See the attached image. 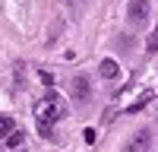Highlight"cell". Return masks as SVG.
Instances as JSON below:
<instances>
[{
    "instance_id": "2",
    "label": "cell",
    "mask_w": 158,
    "mask_h": 152,
    "mask_svg": "<svg viewBox=\"0 0 158 152\" xmlns=\"http://www.w3.org/2000/svg\"><path fill=\"white\" fill-rule=\"evenodd\" d=\"M127 16L133 25H142L149 19V0H130V6H127Z\"/></svg>"
},
{
    "instance_id": "3",
    "label": "cell",
    "mask_w": 158,
    "mask_h": 152,
    "mask_svg": "<svg viewBox=\"0 0 158 152\" xmlns=\"http://www.w3.org/2000/svg\"><path fill=\"white\" fill-rule=\"evenodd\" d=\"M146 146H149V130H139L133 139H130V149L127 152H146Z\"/></svg>"
},
{
    "instance_id": "6",
    "label": "cell",
    "mask_w": 158,
    "mask_h": 152,
    "mask_svg": "<svg viewBox=\"0 0 158 152\" xmlns=\"http://www.w3.org/2000/svg\"><path fill=\"white\" fill-rule=\"evenodd\" d=\"M10 133H13V117L0 114V136H10Z\"/></svg>"
},
{
    "instance_id": "8",
    "label": "cell",
    "mask_w": 158,
    "mask_h": 152,
    "mask_svg": "<svg viewBox=\"0 0 158 152\" xmlns=\"http://www.w3.org/2000/svg\"><path fill=\"white\" fill-rule=\"evenodd\" d=\"M22 143V130H13V136H10V146H19Z\"/></svg>"
},
{
    "instance_id": "1",
    "label": "cell",
    "mask_w": 158,
    "mask_h": 152,
    "mask_svg": "<svg viewBox=\"0 0 158 152\" xmlns=\"http://www.w3.org/2000/svg\"><path fill=\"white\" fill-rule=\"evenodd\" d=\"M35 117L41 120V130L48 133L51 124H57V120L67 117V105H63V98H60V95H44V98H38V101H35Z\"/></svg>"
},
{
    "instance_id": "4",
    "label": "cell",
    "mask_w": 158,
    "mask_h": 152,
    "mask_svg": "<svg viewBox=\"0 0 158 152\" xmlns=\"http://www.w3.org/2000/svg\"><path fill=\"white\" fill-rule=\"evenodd\" d=\"M98 73L104 76V79H117V73H120V67H117L114 60H101V67H98Z\"/></svg>"
},
{
    "instance_id": "5",
    "label": "cell",
    "mask_w": 158,
    "mask_h": 152,
    "mask_svg": "<svg viewBox=\"0 0 158 152\" xmlns=\"http://www.w3.org/2000/svg\"><path fill=\"white\" fill-rule=\"evenodd\" d=\"M73 92H76V98H89V79L85 76H76L73 79Z\"/></svg>"
},
{
    "instance_id": "7",
    "label": "cell",
    "mask_w": 158,
    "mask_h": 152,
    "mask_svg": "<svg viewBox=\"0 0 158 152\" xmlns=\"http://www.w3.org/2000/svg\"><path fill=\"white\" fill-rule=\"evenodd\" d=\"M146 51H149V54H155V51H158V29L149 35V41H146Z\"/></svg>"
}]
</instances>
